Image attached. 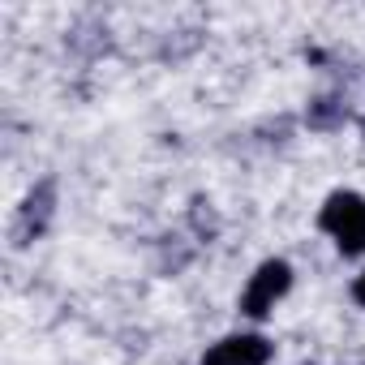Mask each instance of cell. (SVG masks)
<instances>
[{
  "label": "cell",
  "mask_w": 365,
  "mask_h": 365,
  "mask_svg": "<svg viewBox=\"0 0 365 365\" xmlns=\"http://www.w3.org/2000/svg\"><path fill=\"white\" fill-rule=\"evenodd\" d=\"M318 224L339 241L344 254H361L365 250V198H356V194H331Z\"/></svg>",
  "instance_id": "obj_1"
},
{
  "label": "cell",
  "mask_w": 365,
  "mask_h": 365,
  "mask_svg": "<svg viewBox=\"0 0 365 365\" xmlns=\"http://www.w3.org/2000/svg\"><path fill=\"white\" fill-rule=\"evenodd\" d=\"M288 284H292V267H288L284 258L262 262V267L254 271L245 297H241V314H250V318H267V314L275 309V301L288 292Z\"/></svg>",
  "instance_id": "obj_2"
},
{
  "label": "cell",
  "mask_w": 365,
  "mask_h": 365,
  "mask_svg": "<svg viewBox=\"0 0 365 365\" xmlns=\"http://www.w3.org/2000/svg\"><path fill=\"white\" fill-rule=\"evenodd\" d=\"M267 361H271V344L262 335H228L211 344L198 365H267Z\"/></svg>",
  "instance_id": "obj_3"
},
{
  "label": "cell",
  "mask_w": 365,
  "mask_h": 365,
  "mask_svg": "<svg viewBox=\"0 0 365 365\" xmlns=\"http://www.w3.org/2000/svg\"><path fill=\"white\" fill-rule=\"evenodd\" d=\"M52 202H56V190H52V180H43V185L26 198L22 215H18V228H14L18 245H26L31 237H39V232H43V224H48V215H52Z\"/></svg>",
  "instance_id": "obj_4"
},
{
  "label": "cell",
  "mask_w": 365,
  "mask_h": 365,
  "mask_svg": "<svg viewBox=\"0 0 365 365\" xmlns=\"http://www.w3.org/2000/svg\"><path fill=\"white\" fill-rule=\"evenodd\" d=\"M335 116H339V108H331V99H318V108L309 112V120H314V125H331Z\"/></svg>",
  "instance_id": "obj_5"
},
{
  "label": "cell",
  "mask_w": 365,
  "mask_h": 365,
  "mask_svg": "<svg viewBox=\"0 0 365 365\" xmlns=\"http://www.w3.org/2000/svg\"><path fill=\"white\" fill-rule=\"evenodd\" d=\"M352 297H356V305H365V275H361V279L352 284Z\"/></svg>",
  "instance_id": "obj_6"
}]
</instances>
